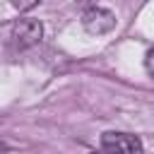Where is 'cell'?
<instances>
[{
    "mask_svg": "<svg viewBox=\"0 0 154 154\" xmlns=\"http://www.w3.org/2000/svg\"><path fill=\"white\" fill-rule=\"evenodd\" d=\"M12 2V7H17L19 12H26V10H31V7H36L41 0H10Z\"/></svg>",
    "mask_w": 154,
    "mask_h": 154,
    "instance_id": "277c9868",
    "label": "cell"
},
{
    "mask_svg": "<svg viewBox=\"0 0 154 154\" xmlns=\"http://www.w3.org/2000/svg\"><path fill=\"white\" fill-rule=\"evenodd\" d=\"M144 67H147V72L154 77V48L147 51V55H144Z\"/></svg>",
    "mask_w": 154,
    "mask_h": 154,
    "instance_id": "5b68a950",
    "label": "cell"
},
{
    "mask_svg": "<svg viewBox=\"0 0 154 154\" xmlns=\"http://www.w3.org/2000/svg\"><path fill=\"white\" fill-rule=\"evenodd\" d=\"M43 36V24L38 19H19L14 26H12V38L19 48H29V46H36Z\"/></svg>",
    "mask_w": 154,
    "mask_h": 154,
    "instance_id": "3957f363",
    "label": "cell"
},
{
    "mask_svg": "<svg viewBox=\"0 0 154 154\" xmlns=\"http://www.w3.org/2000/svg\"><path fill=\"white\" fill-rule=\"evenodd\" d=\"M82 26H84V31H89L94 36L108 34L116 26V14L111 10H106V7H89L82 14Z\"/></svg>",
    "mask_w": 154,
    "mask_h": 154,
    "instance_id": "7a4b0ae2",
    "label": "cell"
},
{
    "mask_svg": "<svg viewBox=\"0 0 154 154\" xmlns=\"http://www.w3.org/2000/svg\"><path fill=\"white\" fill-rule=\"evenodd\" d=\"M101 147L108 154H140L142 152V142L137 135L130 132H103L101 135Z\"/></svg>",
    "mask_w": 154,
    "mask_h": 154,
    "instance_id": "6da1fadb",
    "label": "cell"
},
{
    "mask_svg": "<svg viewBox=\"0 0 154 154\" xmlns=\"http://www.w3.org/2000/svg\"><path fill=\"white\" fill-rule=\"evenodd\" d=\"M91 154H101V152H91ZM106 154H108V152H106Z\"/></svg>",
    "mask_w": 154,
    "mask_h": 154,
    "instance_id": "8992f818",
    "label": "cell"
}]
</instances>
